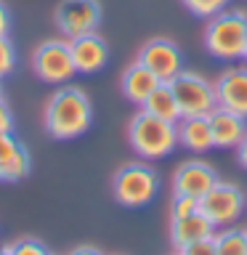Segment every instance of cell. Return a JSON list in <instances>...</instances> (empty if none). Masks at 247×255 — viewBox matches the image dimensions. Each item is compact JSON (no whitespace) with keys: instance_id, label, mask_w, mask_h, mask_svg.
Wrapping results in <instances>:
<instances>
[{"instance_id":"ba28073f","label":"cell","mask_w":247,"mask_h":255,"mask_svg":"<svg viewBox=\"0 0 247 255\" xmlns=\"http://www.w3.org/2000/svg\"><path fill=\"white\" fill-rule=\"evenodd\" d=\"M101 21L99 0H61L56 5V27L67 40L96 32Z\"/></svg>"},{"instance_id":"7c38bea8","label":"cell","mask_w":247,"mask_h":255,"mask_svg":"<svg viewBox=\"0 0 247 255\" xmlns=\"http://www.w3.org/2000/svg\"><path fill=\"white\" fill-rule=\"evenodd\" d=\"M69 51H72L75 69L83 72V75H93V72H99L104 64H107V56H109L104 37L96 35V32H88V35L72 37V40H69Z\"/></svg>"},{"instance_id":"44dd1931","label":"cell","mask_w":247,"mask_h":255,"mask_svg":"<svg viewBox=\"0 0 247 255\" xmlns=\"http://www.w3.org/2000/svg\"><path fill=\"white\" fill-rule=\"evenodd\" d=\"M8 253L11 255H51V250H48L40 239H32V237L16 239L13 245H8Z\"/></svg>"},{"instance_id":"8992f818","label":"cell","mask_w":247,"mask_h":255,"mask_svg":"<svg viewBox=\"0 0 247 255\" xmlns=\"http://www.w3.org/2000/svg\"><path fill=\"white\" fill-rule=\"evenodd\" d=\"M32 69L48 85H64L77 75L75 61H72L69 40H45L32 53Z\"/></svg>"},{"instance_id":"4fadbf2b","label":"cell","mask_w":247,"mask_h":255,"mask_svg":"<svg viewBox=\"0 0 247 255\" xmlns=\"http://www.w3.org/2000/svg\"><path fill=\"white\" fill-rule=\"evenodd\" d=\"M207 117H210L213 146L237 149L239 141H242L245 133H247V117L237 115V112H229V109H223V107H215Z\"/></svg>"},{"instance_id":"5b68a950","label":"cell","mask_w":247,"mask_h":255,"mask_svg":"<svg viewBox=\"0 0 247 255\" xmlns=\"http://www.w3.org/2000/svg\"><path fill=\"white\" fill-rule=\"evenodd\" d=\"M170 88L175 93V101L181 107V117H207L218 107L215 101V85L205 80L199 72L181 69L170 80Z\"/></svg>"},{"instance_id":"8fae6325","label":"cell","mask_w":247,"mask_h":255,"mask_svg":"<svg viewBox=\"0 0 247 255\" xmlns=\"http://www.w3.org/2000/svg\"><path fill=\"white\" fill-rule=\"evenodd\" d=\"M213 85L218 107L247 117V67H234L223 72Z\"/></svg>"},{"instance_id":"e0dca14e","label":"cell","mask_w":247,"mask_h":255,"mask_svg":"<svg viewBox=\"0 0 247 255\" xmlns=\"http://www.w3.org/2000/svg\"><path fill=\"white\" fill-rule=\"evenodd\" d=\"M143 109L149 112V115H154L159 120H167V123H178L181 120V107L178 101H175V93L170 83H159L154 91H151V96L146 101H143Z\"/></svg>"},{"instance_id":"9a60e30c","label":"cell","mask_w":247,"mask_h":255,"mask_svg":"<svg viewBox=\"0 0 247 255\" xmlns=\"http://www.w3.org/2000/svg\"><path fill=\"white\" fill-rule=\"evenodd\" d=\"M162 83L154 72L146 69L143 64L135 59L130 67L125 69V75H123V93H125V99L127 101H133V104H138V107H143V101L151 96V91Z\"/></svg>"},{"instance_id":"ac0fdd59","label":"cell","mask_w":247,"mask_h":255,"mask_svg":"<svg viewBox=\"0 0 247 255\" xmlns=\"http://www.w3.org/2000/svg\"><path fill=\"white\" fill-rule=\"evenodd\" d=\"M215 253L218 255H247V231L242 229H226L215 231Z\"/></svg>"},{"instance_id":"9c48e42d","label":"cell","mask_w":247,"mask_h":255,"mask_svg":"<svg viewBox=\"0 0 247 255\" xmlns=\"http://www.w3.org/2000/svg\"><path fill=\"white\" fill-rule=\"evenodd\" d=\"M138 61L146 69H151L154 75L162 80V83H170V80L183 69V53L181 48L167 37H151L146 45L138 51Z\"/></svg>"},{"instance_id":"3957f363","label":"cell","mask_w":247,"mask_h":255,"mask_svg":"<svg viewBox=\"0 0 247 255\" xmlns=\"http://www.w3.org/2000/svg\"><path fill=\"white\" fill-rule=\"evenodd\" d=\"M245 40H247V13L237 8H223L215 13L205 29V48L215 59L234 61L245 56Z\"/></svg>"},{"instance_id":"7402d4cb","label":"cell","mask_w":247,"mask_h":255,"mask_svg":"<svg viewBox=\"0 0 247 255\" xmlns=\"http://www.w3.org/2000/svg\"><path fill=\"white\" fill-rule=\"evenodd\" d=\"M199 210V199L186 197V194H173L170 199V218H183V215H191Z\"/></svg>"},{"instance_id":"2e32d148","label":"cell","mask_w":247,"mask_h":255,"mask_svg":"<svg viewBox=\"0 0 247 255\" xmlns=\"http://www.w3.org/2000/svg\"><path fill=\"white\" fill-rule=\"evenodd\" d=\"M178 143L189 151H210L213 149V133H210V117H181L175 123Z\"/></svg>"},{"instance_id":"f1b7e54d","label":"cell","mask_w":247,"mask_h":255,"mask_svg":"<svg viewBox=\"0 0 247 255\" xmlns=\"http://www.w3.org/2000/svg\"><path fill=\"white\" fill-rule=\"evenodd\" d=\"M69 255H104L99 247H93V245H80V247H75Z\"/></svg>"},{"instance_id":"4316f807","label":"cell","mask_w":247,"mask_h":255,"mask_svg":"<svg viewBox=\"0 0 247 255\" xmlns=\"http://www.w3.org/2000/svg\"><path fill=\"white\" fill-rule=\"evenodd\" d=\"M8 29H11V11H8L5 3L0 0V37H5Z\"/></svg>"},{"instance_id":"f546056e","label":"cell","mask_w":247,"mask_h":255,"mask_svg":"<svg viewBox=\"0 0 247 255\" xmlns=\"http://www.w3.org/2000/svg\"><path fill=\"white\" fill-rule=\"evenodd\" d=\"M0 255H11V253H8V247H0Z\"/></svg>"},{"instance_id":"277c9868","label":"cell","mask_w":247,"mask_h":255,"mask_svg":"<svg viewBox=\"0 0 247 255\" xmlns=\"http://www.w3.org/2000/svg\"><path fill=\"white\" fill-rule=\"evenodd\" d=\"M159 189V175L154 167H149L146 162H127L115 173L112 181V191L115 199L125 207H143L151 202V197Z\"/></svg>"},{"instance_id":"d4e9b609","label":"cell","mask_w":247,"mask_h":255,"mask_svg":"<svg viewBox=\"0 0 247 255\" xmlns=\"http://www.w3.org/2000/svg\"><path fill=\"white\" fill-rule=\"evenodd\" d=\"M178 255H218L215 253V239L207 237V239H199V242H191L186 247H181Z\"/></svg>"},{"instance_id":"52a82bcc","label":"cell","mask_w":247,"mask_h":255,"mask_svg":"<svg viewBox=\"0 0 247 255\" xmlns=\"http://www.w3.org/2000/svg\"><path fill=\"white\" fill-rule=\"evenodd\" d=\"M199 213L207 215L215 229L231 226V223L239 221V218H242V213H245V194H242V189L234 186V183L218 181L205 197H199Z\"/></svg>"},{"instance_id":"603a6c76","label":"cell","mask_w":247,"mask_h":255,"mask_svg":"<svg viewBox=\"0 0 247 255\" xmlns=\"http://www.w3.org/2000/svg\"><path fill=\"white\" fill-rule=\"evenodd\" d=\"M21 143L13 138V133H0V167L5 162H11V159L19 154Z\"/></svg>"},{"instance_id":"83f0119b","label":"cell","mask_w":247,"mask_h":255,"mask_svg":"<svg viewBox=\"0 0 247 255\" xmlns=\"http://www.w3.org/2000/svg\"><path fill=\"white\" fill-rule=\"evenodd\" d=\"M237 159H239V165L247 170V133H245V138L239 141V146H237Z\"/></svg>"},{"instance_id":"5bb4252c","label":"cell","mask_w":247,"mask_h":255,"mask_svg":"<svg viewBox=\"0 0 247 255\" xmlns=\"http://www.w3.org/2000/svg\"><path fill=\"white\" fill-rule=\"evenodd\" d=\"M215 234V226L210 223V218L202 213H191L183 215V218H170V242L178 247H186L191 242H199V239H207Z\"/></svg>"},{"instance_id":"cb8c5ba5","label":"cell","mask_w":247,"mask_h":255,"mask_svg":"<svg viewBox=\"0 0 247 255\" xmlns=\"http://www.w3.org/2000/svg\"><path fill=\"white\" fill-rule=\"evenodd\" d=\"M13 64H16V51L5 35V37H0V77H5L13 69Z\"/></svg>"},{"instance_id":"6da1fadb","label":"cell","mask_w":247,"mask_h":255,"mask_svg":"<svg viewBox=\"0 0 247 255\" xmlns=\"http://www.w3.org/2000/svg\"><path fill=\"white\" fill-rule=\"evenodd\" d=\"M91 120H93L91 99H88L83 88H75V85L59 88L43 109L45 130L59 141H69V138L83 135L91 128Z\"/></svg>"},{"instance_id":"7a4b0ae2","label":"cell","mask_w":247,"mask_h":255,"mask_svg":"<svg viewBox=\"0 0 247 255\" xmlns=\"http://www.w3.org/2000/svg\"><path fill=\"white\" fill-rule=\"evenodd\" d=\"M127 141H130L133 151L138 157L157 159L170 154L178 143V130L175 123L159 120L154 115H149L146 109H141L138 115H133L130 125H127Z\"/></svg>"},{"instance_id":"30bf717a","label":"cell","mask_w":247,"mask_h":255,"mask_svg":"<svg viewBox=\"0 0 247 255\" xmlns=\"http://www.w3.org/2000/svg\"><path fill=\"white\" fill-rule=\"evenodd\" d=\"M215 183H218V173L207 162H202V159H186L173 173V194H186V197L199 199Z\"/></svg>"},{"instance_id":"1f68e13d","label":"cell","mask_w":247,"mask_h":255,"mask_svg":"<svg viewBox=\"0 0 247 255\" xmlns=\"http://www.w3.org/2000/svg\"><path fill=\"white\" fill-rule=\"evenodd\" d=\"M0 181H3V167H0Z\"/></svg>"},{"instance_id":"d6a6232c","label":"cell","mask_w":247,"mask_h":255,"mask_svg":"<svg viewBox=\"0 0 247 255\" xmlns=\"http://www.w3.org/2000/svg\"><path fill=\"white\" fill-rule=\"evenodd\" d=\"M0 101H3V88H0Z\"/></svg>"},{"instance_id":"d6986e66","label":"cell","mask_w":247,"mask_h":255,"mask_svg":"<svg viewBox=\"0 0 247 255\" xmlns=\"http://www.w3.org/2000/svg\"><path fill=\"white\" fill-rule=\"evenodd\" d=\"M29 167H32L29 151L21 146V149H19V154H16L11 162H5V165H3V181H21V178H27Z\"/></svg>"},{"instance_id":"ffe728a7","label":"cell","mask_w":247,"mask_h":255,"mask_svg":"<svg viewBox=\"0 0 247 255\" xmlns=\"http://www.w3.org/2000/svg\"><path fill=\"white\" fill-rule=\"evenodd\" d=\"M229 3L231 0H183V5H186L194 16H199V19H213V16L221 13Z\"/></svg>"},{"instance_id":"4dcf8cb0","label":"cell","mask_w":247,"mask_h":255,"mask_svg":"<svg viewBox=\"0 0 247 255\" xmlns=\"http://www.w3.org/2000/svg\"><path fill=\"white\" fill-rule=\"evenodd\" d=\"M242 59L247 61V40H245V56H242Z\"/></svg>"},{"instance_id":"484cf974","label":"cell","mask_w":247,"mask_h":255,"mask_svg":"<svg viewBox=\"0 0 247 255\" xmlns=\"http://www.w3.org/2000/svg\"><path fill=\"white\" fill-rule=\"evenodd\" d=\"M13 130V115L5 107V101H0V133H11Z\"/></svg>"}]
</instances>
